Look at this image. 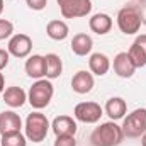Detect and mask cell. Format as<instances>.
Segmentation results:
<instances>
[{
    "instance_id": "cell-8",
    "label": "cell",
    "mask_w": 146,
    "mask_h": 146,
    "mask_svg": "<svg viewBox=\"0 0 146 146\" xmlns=\"http://www.w3.org/2000/svg\"><path fill=\"white\" fill-rule=\"evenodd\" d=\"M7 51L15 58H27L33 51V39L27 34H22V33L14 34L9 39Z\"/></svg>"
},
{
    "instance_id": "cell-5",
    "label": "cell",
    "mask_w": 146,
    "mask_h": 146,
    "mask_svg": "<svg viewBox=\"0 0 146 146\" xmlns=\"http://www.w3.org/2000/svg\"><path fill=\"white\" fill-rule=\"evenodd\" d=\"M141 24H143V19L136 7H124L117 12V27L122 34L131 36L139 33Z\"/></svg>"
},
{
    "instance_id": "cell-16",
    "label": "cell",
    "mask_w": 146,
    "mask_h": 146,
    "mask_svg": "<svg viewBox=\"0 0 146 146\" xmlns=\"http://www.w3.org/2000/svg\"><path fill=\"white\" fill-rule=\"evenodd\" d=\"M70 48H72V51L76 56H87V54H90V51L94 48V41H92V37L88 34L78 33V34L73 36Z\"/></svg>"
},
{
    "instance_id": "cell-30",
    "label": "cell",
    "mask_w": 146,
    "mask_h": 146,
    "mask_svg": "<svg viewBox=\"0 0 146 146\" xmlns=\"http://www.w3.org/2000/svg\"><path fill=\"white\" fill-rule=\"evenodd\" d=\"M139 2H146V0H139Z\"/></svg>"
},
{
    "instance_id": "cell-15",
    "label": "cell",
    "mask_w": 146,
    "mask_h": 146,
    "mask_svg": "<svg viewBox=\"0 0 146 146\" xmlns=\"http://www.w3.org/2000/svg\"><path fill=\"white\" fill-rule=\"evenodd\" d=\"M26 73L31 78L41 80L46 76V60L41 54H33L26 61Z\"/></svg>"
},
{
    "instance_id": "cell-1",
    "label": "cell",
    "mask_w": 146,
    "mask_h": 146,
    "mask_svg": "<svg viewBox=\"0 0 146 146\" xmlns=\"http://www.w3.org/2000/svg\"><path fill=\"white\" fill-rule=\"evenodd\" d=\"M124 139L121 126L115 124V121L102 122L99 127L94 129L90 134V143L94 146H117Z\"/></svg>"
},
{
    "instance_id": "cell-18",
    "label": "cell",
    "mask_w": 146,
    "mask_h": 146,
    "mask_svg": "<svg viewBox=\"0 0 146 146\" xmlns=\"http://www.w3.org/2000/svg\"><path fill=\"white\" fill-rule=\"evenodd\" d=\"M106 114L110 117V121H119V119H122L124 115H126V112H127V104H126V100L124 99H121V97H110L109 100L106 102Z\"/></svg>"
},
{
    "instance_id": "cell-28",
    "label": "cell",
    "mask_w": 146,
    "mask_h": 146,
    "mask_svg": "<svg viewBox=\"0 0 146 146\" xmlns=\"http://www.w3.org/2000/svg\"><path fill=\"white\" fill-rule=\"evenodd\" d=\"M141 146H146V133L141 136Z\"/></svg>"
},
{
    "instance_id": "cell-9",
    "label": "cell",
    "mask_w": 146,
    "mask_h": 146,
    "mask_svg": "<svg viewBox=\"0 0 146 146\" xmlns=\"http://www.w3.org/2000/svg\"><path fill=\"white\" fill-rule=\"evenodd\" d=\"M112 68H114V73L117 76H121V78H131L134 75V72H136V65L133 63V60H131L127 51L117 53L114 56Z\"/></svg>"
},
{
    "instance_id": "cell-24",
    "label": "cell",
    "mask_w": 146,
    "mask_h": 146,
    "mask_svg": "<svg viewBox=\"0 0 146 146\" xmlns=\"http://www.w3.org/2000/svg\"><path fill=\"white\" fill-rule=\"evenodd\" d=\"M53 146H76L75 136H56V141Z\"/></svg>"
},
{
    "instance_id": "cell-13",
    "label": "cell",
    "mask_w": 146,
    "mask_h": 146,
    "mask_svg": "<svg viewBox=\"0 0 146 146\" xmlns=\"http://www.w3.org/2000/svg\"><path fill=\"white\" fill-rule=\"evenodd\" d=\"M127 53H129L133 63L136 65V68L146 66V34H141V36L136 37Z\"/></svg>"
},
{
    "instance_id": "cell-22",
    "label": "cell",
    "mask_w": 146,
    "mask_h": 146,
    "mask_svg": "<svg viewBox=\"0 0 146 146\" xmlns=\"http://www.w3.org/2000/svg\"><path fill=\"white\" fill-rule=\"evenodd\" d=\"M0 146H27V138L17 131V133H10V134H3Z\"/></svg>"
},
{
    "instance_id": "cell-6",
    "label": "cell",
    "mask_w": 146,
    "mask_h": 146,
    "mask_svg": "<svg viewBox=\"0 0 146 146\" xmlns=\"http://www.w3.org/2000/svg\"><path fill=\"white\" fill-rule=\"evenodd\" d=\"M60 5V12L65 19L85 17L92 10V0H56Z\"/></svg>"
},
{
    "instance_id": "cell-27",
    "label": "cell",
    "mask_w": 146,
    "mask_h": 146,
    "mask_svg": "<svg viewBox=\"0 0 146 146\" xmlns=\"http://www.w3.org/2000/svg\"><path fill=\"white\" fill-rule=\"evenodd\" d=\"M3 90H5V76L0 72V94H3Z\"/></svg>"
},
{
    "instance_id": "cell-12",
    "label": "cell",
    "mask_w": 146,
    "mask_h": 146,
    "mask_svg": "<svg viewBox=\"0 0 146 146\" xmlns=\"http://www.w3.org/2000/svg\"><path fill=\"white\" fill-rule=\"evenodd\" d=\"M95 82H94V75L90 72H85V70H80L73 75L72 78V88L73 92L83 95V94H88L92 88H94Z\"/></svg>"
},
{
    "instance_id": "cell-25",
    "label": "cell",
    "mask_w": 146,
    "mask_h": 146,
    "mask_svg": "<svg viewBox=\"0 0 146 146\" xmlns=\"http://www.w3.org/2000/svg\"><path fill=\"white\" fill-rule=\"evenodd\" d=\"M26 3L33 10H42L48 5V0H26Z\"/></svg>"
},
{
    "instance_id": "cell-14",
    "label": "cell",
    "mask_w": 146,
    "mask_h": 146,
    "mask_svg": "<svg viewBox=\"0 0 146 146\" xmlns=\"http://www.w3.org/2000/svg\"><path fill=\"white\" fill-rule=\"evenodd\" d=\"M88 27L92 33L99 34V36H104L110 33L112 29V17L109 14H104V12H99V14H94L88 21Z\"/></svg>"
},
{
    "instance_id": "cell-20",
    "label": "cell",
    "mask_w": 146,
    "mask_h": 146,
    "mask_svg": "<svg viewBox=\"0 0 146 146\" xmlns=\"http://www.w3.org/2000/svg\"><path fill=\"white\" fill-rule=\"evenodd\" d=\"M68 33H70L68 24L65 21H60V19L49 21L48 26H46V34H48L49 39H53V41H63V39H66L68 37Z\"/></svg>"
},
{
    "instance_id": "cell-21",
    "label": "cell",
    "mask_w": 146,
    "mask_h": 146,
    "mask_svg": "<svg viewBox=\"0 0 146 146\" xmlns=\"http://www.w3.org/2000/svg\"><path fill=\"white\" fill-rule=\"evenodd\" d=\"M46 60V78L48 80H54L58 78L63 72V61L56 53H48L44 56Z\"/></svg>"
},
{
    "instance_id": "cell-26",
    "label": "cell",
    "mask_w": 146,
    "mask_h": 146,
    "mask_svg": "<svg viewBox=\"0 0 146 146\" xmlns=\"http://www.w3.org/2000/svg\"><path fill=\"white\" fill-rule=\"evenodd\" d=\"M9 60H10V53L0 48V72L9 65Z\"/></svg>"
},
{
    "instance_id": "cell-3",
    "label": "cell",
    "mask_w": 146,
    "mask_h": 146,
    "mask_svg": "<svg viewBox=\"0 0 146 146\" xmlns=\"http://www.w3.org/2000/svg\"><path fill=\"white\" fill-rule=\"evenodd\" d=\"M51 124L48 121V117L41 112H31L26 119V138L33 143H41L46 139L48 131H49Z\"/></svg>"
},
{
    "instance_id": "cell-11",
    "label": "cell",
    "mask_w": 146,
    "mask_h": 146,
    "mask_svg": "<svg viewBox=\"0 0 146 146\" xmlns=\"http://www.w3.org/2000/svg\"><path fill=\"white\" fill-rule=\"evenodd\" d=\"M51 129L56 136H75L76 134V121L70 115H58L53 119Z\"/></svg>"
},
{
    "instance_id": "cell-23",
    "label": "cell",
    "mask_w": 146,
    "mask_h": 146,
    "mask_svg": "<svg viewBox=\"0 0 146 146\" xmlns=\"http://www.w3.org/2000/svg\"><path fill=\"white\" fill-rule=\"evenodd\" d=\"M14 36V24L7 19H0V41L10 39Z\"/></svg>"
},
{
    "instance_id": "cell-10",
    "label": "cell",
    "mask_w": 146,
    "mask_h": 146,
    "mask_svg": "<svg viewBox=\"0 0 146 146\" xmlns=\"http://www.w3.org/2000/svg\"><path fill=\"white\" fill-rule=\"evenodd\" d=\"M22 127V119L14 110H3L0 112V134H10L17 133Z\"/></svg>"
},
{
    "instance_id": "cell-17",
    "label": "cell",
    "mask_w": 146,
    "mask_h": 146,
    "mask_svg": "<svg viewBox=\"0 0 146 146\" xmlns=\"http://www.w3.org/2000/svg\"><path fill=\"white\" fill-rule=\"evenodd\" d=\"M26 100H27V94L21 87H9L3 90V102L12 109L22 107L26 104Z\"/></svg>"
},
{
    "instance_id": "cell-19",
    "label": "cell",
    "mask_w": 146,
    "mask_h": 146,
    "mask_svg": "<svg viewBox=\"0 0 146 146\" xmlns=\"http://www.w3.org/2000/svg\"><path fill=\"white\" fill-rule=\"evenodd\" d=\"M88 68H90V73H94L97 76H104L110 70V60L104 53H94V54H90Z\"/></svg>"
},
{
    "instance_id": "cell-29",
    "label": "cell",
    "mask_w": 146,
    "mask_h": 146,
    "mask_svg": "<svg viewBox=\"0 0 146 146\" xmlns=\"http://www.w3.org/2000/svg\"><path fill=\"white\" fill-rule=\"evenodd\" d=\"M3 7H5V5H3V0H0V14L3 12Z\"/></svg>"
},
{
    "instance_id": "cell-2",
    "label": "cell",
    "mask_w": 146,
    "mask_h": 146,
    "mask_svg": "<svg viewBox=\"0 0 146 146\" xmlns=\"http://www.w3.org/2000/svg\"><path fill=\"white\" fill-rule=\"evenodd\" d=\"M53 95H54V87H53L51 80L41 78L31 85V88L27 92V102L36 110H41L49 106Z\"/></svg>"
},
{
    "instance_id": "cell-7",
    "label": "cell",
    "mask_w": 146,
    "mask_h": 146,
    "mask_svg": "<svg viewBox=\"0 0 146 146\" xmlns=\"http://www.w3.org/2000/svg\"><path fill=\"white\" fill-rule=\"evenodd\" d=\"M102 114H104V109L97 102H80L73 109L75 119L80 121V122H85V124H95V122H99L100 117H102Z\"/></svg>"
},
{
    "instance_id": "cell-4",
    "label": "cell",
    "mask_w": 146,
    "mask_h": 146,
    "mask_svg": "<svg viewBox=\"0 0 146 146\" xmlns=\"http://www.w3.org/2000/svg\"><path fill=\"white\" fill-rule=\"evenodd\" d=\"M124 138H141L146 133V109H134L131 114L124 117L121 126Z\"/></svg>"
}]
</instances>
